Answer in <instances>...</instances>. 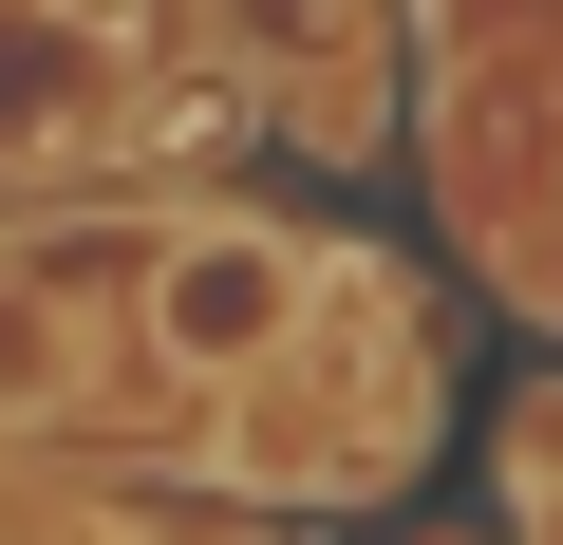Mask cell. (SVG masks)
Masks as SVG:
<instances>
[{
	"mask_svg": "<svg viewBox=\"0 0 563 545\" xmlns=\"http://www.w3.org/2000/svg\"><path fill=\"white\" fill-rule=\"evenodd\" d=\"M432 433H451L432 302H413V263H395V244H357V226H339V263H320L301 339H282L244 395H207L188 470H207L225 508H263V526H339V508L432 489Z\"/></svg>",
	"mask_w": 563,
	"mask_h": 545,
	"instance_id": "1",
	"label": "cell"
},
{
	"mask_svg": "<svg viewBox=\"0 0 563 545\" xmlns=\"http://www.w3.org/2000/svg\"><path fill=\"white\" fill-rule=\"evenodd\" d=\"M320 263H339V226H320V207H263V188L132 207V283H113V339H132V358L188 395V433H207V395H244L282 339H301Z\"/></svg>",
	"mask_w": 563,
	"mask_h": 545,
	"instance_id": "2",
	"label": "cell"
},
{
	"mask_svg": "<svg viewBox=\"0 0 563 545\" xmlns=\"http://www.w3.org/2000/svg\"><path fill=\"white\" fill-rule=\"evenodd\" d=\"M188 76V20L169 0H0V188H76V170H151L169 95Z\"/></svg>",
	"mask_w": 563,
	"mask_h": 545,
	"instance_id": "3",
	"label": "cell"
},
{
	"mask_svg": "<svg viewBox=\"0 0 563 545\" xmlns=\"http://www.w3.org/2000/svg\"><path fill=\"white\" fill-rule=\"evenodd\" d=\"M188 76H225L244 132H282L301 170H376L395 151V0H169Z\"/></svg>",
	"mask_w": 563,
	"mask_h": 545,
	"instance_id": "4",
	"label": "cell"
},
{
	"mask_svg": "<svg viewBox=\"0 0 563 545\" xmlns=\"http://www.w3.org/2000/svg\"><path fill=\"white\" fill-rule=\"evenodd\" d=\"M395 545H507V526H395Z\"/></svg>",
	"mask_w": 563,
	"mask_h": 545,
	"instance_id": "5",
	"label": "cell"
}]
</instances>
